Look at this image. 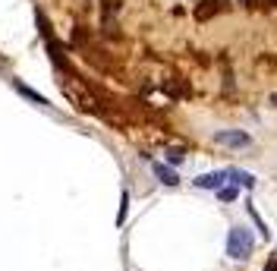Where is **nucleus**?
<instances>
[{
    "label": "nucleus",
    "instance_id": "nucleus-5",
    "mask_svg": "<svg viewBox=\"0 0 277 271\" xmlns=\"http://www.w3.org/2000/svg\"><path fill=\"white\" fill-rule=\"evenodd\" d=\"M227 177H230V180H236V183H239V186H246V189H252V186H255V177H252V174H246V170H227Z\"/></svg>",
    "mask_w": 277,
    "mask_h": 271
},
{
    "label": "nucleus",
    "instance_id": "nucleus-10",
    "mask_svg": "<svg viewBox=\"0 0 277 271\" xmlns=\"http://www.w3.org/2000/svg\"><path fill=\"white\" fill-rule=\"evenodd\" d=\"M126 205H129V195L123 192V199H120V211H117V224H123V221H126Z\"/></svg>",
    "mask_w": 277,
    "mask_h": 271
},
{
    "label": "nucleus",
    "instance_id": "nucleus-2",
    "mask_svg": "<svg viewBox=\"0 0 277 271\" xmlns=\"http://www.w3.org/2000/svg\"><path fill=\"white\" fill-rule=\"evenodd\" d=\"M214 142H217V145H227V149H249L252 145V136L249 133H239V130H217Z\"/></svg>",
    "mask_w": 277,
    "mask_h": 271
},
{
    "label": "nucleus",
    "instance_id": "nucleus-3",
    "mask_svg": "<svg viewBox=\"0 0 277 271\" xmlns=\"http://www.w3.org/2000/svg\"><path fill=\"white\" fill-rule=\"evenodd\" d=\"M224 180H230L227 170H214V174H202V177H195L192 183H195L198 189H220V186H224Z\"/></svg>",
    "mask_w": 277,
    "mask_h": 271
},
{
    "label": "nucleus",
    "instance_id": "nucleus-9",
    "mask_svg": "<svg viewBox=\"0 0 277 271\" xmlns=\"http://www.w3.org/2000/svg\"><path fill=\"white\" fill-rule=\"evenodd\" d=\"M183 161H186L183 149H170V152H167V164H183Z\"/></svg>",
    "mask_w": 277,
    "mask_h": 271
},
{
    "label": "nucleus",
    "instance_id": "nucleus-7",
    "mask_svg": "<svg viewBox=\"0 0 277 271\" xmlns=\"http://www.w3.org/2000/svg\"><path fill=\"white\" fill-rule=\"evenodd\" d=\"M16 92H22V95H26V98H32V101H35V104H41V107H44V104H47V98H41V95H38V92H32V88H29V85H22V82H16Z\"/></svg>",
    "mask_w": 277,
    "mask_h": 271
},
{
    "label": "nucleus",
    "instance_id": "nucleus-12",
    "mask_svg": "<svg viewBox=\"0 0 277 271\" xmlns=\"http://www.w3.org/2000/svg\"><path fill=\"white\" fill-rule=\"evenodd\" d=\"M271 104H277V95H271Z\"/></svg>",
    "mask_w": 277,
    "mask_h": 271
},
{
    "label": "nucleus",
    "instance_id": "nucleus-8",
    "mask_svg": "<svg viewBox=\"0 0 277 271\" xmlns=\"http://www.w3.org/2000/svg\"><path fill=\"white\" fill-rule=\"evenodd\" d=\"M249 214H252V221H255V227H258V233H262V237L268 240V237H271V230L265 227V221H262V218H258V211H255V205H249Z\"/></svg>",
    "mask_w": 277,
    "mask_h": 271
},
{
    "label": "nucleus",
    "instance_id": "nucleus-6",
    "mask_svg": "<svg viewBox=\"0 0 277 271\" xmlns=\"http://www.w3.org/2000/svg\"><path fill=\"white\" fill-rule=\"evenodd\" d=\"M236 195H239V186H236V183H230V186H220V189H217V199H220V202H233Z\"/></svg>",
    "mask_w": 277,
    "mask_h": 271
},
{
    "label": "nucleus",
    "instance_id": "nucleus-11",
    "mask_svg": "<svg viewBox=\"0 0 277 271\" xmlns=\"http://www.w3.org/2000/svg\"><path fill=\"white\" fill-rule=\"evenodd\" d=\"M265 271H277V259H271V262L265 265Z\"/></svg>",
    "mask_w": 277,
    "mask_h": 271
},
{
    "label": "nucleus",
    "instance_id": "nucleus-1",
    "mask_svg": "<svg viewBox=\"0 0 277 271\" xmlns=\"http://www.w3.org/2000/svg\"><path fill=\"white\" fill-rule=\"evenodd\" d=\"M252 246H255V240H252V233L246 227H230V233H227V256L233 262H246L252 256Z\"/></svg>",
    "mask_w": 277,
    "mask_h": 271
},
{
    "label": "nucleus",
    "instance_id": "nucleus-4",
    "mask_svg": "<svg viewBox=\"0 0 277 271\" xmlns=\"http://www.w3.org/2000/svg\"><path fill=\"white\" fill-rule=\"evenodd\" d=\"M152 170H155V177L161 180L164 186H177V183H180L177 170H173V167H167V164H161V161H155V164H152Z\"/></svg>",
    "mask_w": 277,
    "mask_h": 271
}]
</instances>
